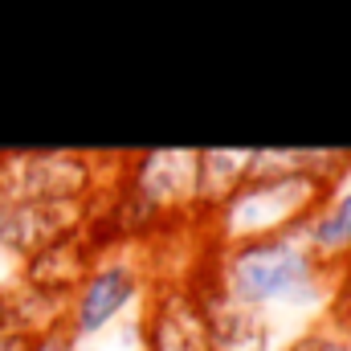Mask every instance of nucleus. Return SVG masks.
Instances as JSON below:
<instances>
[{
  "mask_svg": "<svg viewBox=\"0 0 351 351\" xmlns=\"http://www.w3.org/2000/svg\"><path fill=\"white\" fill-rule=\"evenodd\" d=\"M335 315L343 319L351 327V265H348V274H343V286H339V298H335Z\"/></svg>",
  "mask_w": 351,
  "mask_h": 351,
  "instance_id": "9b49d317",
  "label": "nucleus"
},
{
  "mask_svg": "<svg viewBox=\"0 0 351 351\" xmlns=\"http://www.w3.org/2000/svg\"><path fill=\"white\" fill-rule=\"evenodd\" d=\"M25 351H74V335L62 331V327H49L33 348H25Z\"/></svg>",
  "mask_w": 351,
  "mask_h": 351,
  "instance_id": "9d476101",
  "label": "nucleus"
},
{
  "mask_svg": "<svg viewBox=\"0 0 351 351\" xmlns=\"http://www.w3.org/2000/svg\"><path fill=\"white\" fill-rule=\"evenodd\" d=\"M74 311H70V335H98L106 323H114L139 294V274L127 262H110L82 278L74 290Z\"/></svg>",
  "mask_w": 351,
  "mask_h": 351,
  "instance_id": "7ed1b4c3",
  "label": "nucleus"
},
{
  "mask_svg": "<svg viewBox=\"0 0 351 351\" xmlns=\"http://www.w3.org/2000/svg\"><path fill=\"white\" fill-rule=\"evenodd\" d=\"M319 258L306 250V241H298L294 233H274V237H258V241H241L229 262L221 269V290L241 302V306H262V302H278L290 298L294 290L306 286V278L315 274Z\"/></svg>",
  "mask_w": 351,
  "mask_h": 351,
  "instance_id": "f257e3e1",
  "label": "nucleus"
},
{
  "mask_svg": "<svg viewBox=\"0 0 351 351\" xmlns=\"http://www.w3.org/2000/svg\"><path fill=\"white\" fill-rule=\"evenodd\" d=\"M323 184L311 172H290V176H269V180H250L241 184L229 204H225V229L237 241H258L274 233H290L302 208L315 204Z\"/></svg>",
  "mask_w": 351,
  "mask_h": 351,
  "instance_id": "f03ea898",
  "label": "nucleus"
},
{
  "mask_svg": "<svg viewBox=\"0 0 351 351\" xmlns=\"http://www.w3.org/2000/svg\"><path fill=\"white\" fill-rule=\"evenodd\" d=\"M306 250L315 258H335L351 254V188L339 192L331 204H323L306 229Z\"/></svg>",
  "mask_w": 351,
  "mask_h": 351,
  "instance_id": "6e6552de",
  "label": "nucleus"
},
{
  "mask_svg": "<svg viewBox=\"0 0 351 351\" xmlns=\"http://www.w3.org/2000/svg\"><path fill=\"white\" fill-rule=\"evenodd\" d=\"M4 335H12V319H8V302L0 298V339Z\"/></svg>",
  "mask_w": 351,
  "mask_h": 351,
  "instance_id": "f8f14e48",
  "label": "nucleus"
},
{
  "mask_svg": "<svg viewBox=\"0 0 351 351\" xmlns=\"http://www.w3.org/2000/svg\"><path fill=\"white\" fill-rule=\"evenodd\" d=\"M82 278H86V254H82L78 237H62V241L29 254V286L41 294L70 298Z\"/></svg>",
  "mask_w": 351,
  "mask_h": 351,
  "instance_id": "423d86ee",
  "label": "nucleus"
},
{
  "mask_svg": "<svg viewBox=\"0 0 351 351\" xmlns=\"http://www.w3.org/2000/svg\"><path fill=\"white\" fill-rule=\"evenodd\" d=\"M152 351H208L204 315L192 302V294H168L152 311Z\"/></svg>",
  "mask_w": 351,
  "mask_h": 351,
  "instance_id": "39448f33",
  "label": "nucleus"
},
{
  "mask_svg": "<svg viewBox=\"0 0 351 351\" xmlns=\"http://www.w3.org/2000/svg\"><path fill=\"white\" fill-rule=\"evenodd\" d=\"M74 351H98V348H74Z\"/></svg>",
  "mask_w": 351,
  "mask_h": 351,
  "instance_id": "ddd939ff",
  "label": "nucleus"
},
{
  "mask_svg": "<svg viewBox=\"0 0 351 351\" xmlns=\"http://www.w3.org/2000/svg\"><path fill=\"white\" fill-rule=\"evenodd\" d=\"M250 152H204L196 156V200L229 204V196L250 180Z\"/></svg>",
  "mask_w": 351,
  "mask_h": 351,
  "instance_id": "0eeeda50",
  "label": "nucleus"
},
{
  "mask_svg": "<svg viewBox=\"0 0 351 351\" xmlns=\"http://www.w3.org/2000/svg\"><path fill=\"white\" fill-rule=\"evenodd\" d=\"M290 351H351V343L339 335H327V331H306L302 339H294Z\"/></svg>",
  "mask_w": 351,
  "mask_h": 351,
  "instance_id": "1a4fd4ad",
  "label": "nucleus"
},
{
  "mask_svg": "<svg viewBox=\"0 0 351 351\" xmlns=\"http://www.w3.org/2000/svg\"><path fill=\"white\" fill-rule=\"evenodd\" d=\"M135 192L152 208L196 200V156H172V152L147 156L135 176Z\"/></svg>",
  "mask_w": 351,
  "mask_h": 351,
  "instance_id": "20e7f679",
  "label": "nucleus"
}]
</instances>
